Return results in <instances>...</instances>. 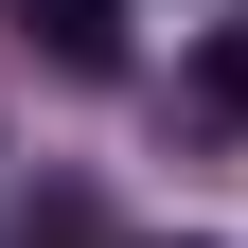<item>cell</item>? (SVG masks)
Wrapping results in <instances>:
<instances>
[{"mask_svg":"<svg viewBox=\"0 0 248 248\" xmlns=\"http://www.w3.org/2000/svg\"><path fill=\"white\" fill-rule=\"evenodd\" d=\"M36 53H53L71 89H107V71H124V0H36Z\"/></svg>","mask_w":248,"mask_h":248,"instance_id":"cell-1","label":"cell"},{"mask_svg":"<svg viewBox=\"0 0 248 248\" xmlns=\"http://www.w3.org/2000/svg\"><path fill=\"white\" fill-rule=\"evenodd\" d=\"M195 107H213V124H248V18H231L213 53H195Z\"/></svg>","mask_w":248,"mask_h":248,"instance_id":"cell-2","label":"cell"},{"mask_svg":"<svg viewBox=\"0 0 248 248\" xmlns=\"http://www.w3.org/2000/svg\"><path fill=\"white\" fill-rule=\"evenodd\" d=\"M0 248H107V231H89V195H36V213H18Z\"/></svg>","mask_w":248,"mask_h":248,"instance_id":"cell-3","label":"cell"},{"mask_svg":"<svg viewBox=\"0 0 248 248\" xmlns=\"http://www.w3.org/2000/svg\"><path fill=\"white\" fill-rule=\"evenodd\" d=\"M177 248H195V231H177Z\"/></svg>","mask_w":248,"mask_h":248,"instance_id":"cell-4","label":"cell"}]
</instances>
